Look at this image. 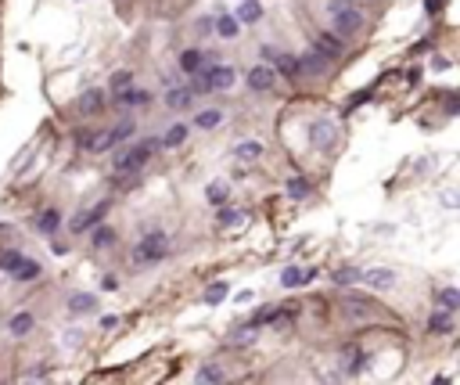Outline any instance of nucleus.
Masks as SVG:
<instances>
[{"label":"nucleus","instance_id":"nucleus-37","mask_svg":"<svg viewBox=\"0 0 460 385\" xmlns=\"http://www.w3.org/2000/svg\"><path fill=\"white\" fill-rule=\"evenodd\" d=\"M302 69H310V72H320V69H324V58H320V50H310V54H306Z\"/></svg>","mask_w":460,"mask_h":385},{"label":"nucleus","instance_id":"nucleus-21","mask_svg":"<svg viewBox=\"0 0 460 385\" xmlns=\"http://www.w3.org/2000/svg\"><path fill=\"white\" fill-rule=\"evenodd\" d=\"M263 8H259V0H245V4L238 8V22H259Z\"/></svg>","mask_w":460,"mask_h":385},{"label":"nucleus","instance_id":"nucleus-20","mask_svg":"<svg viewBox=\"0 0 460 385\" xmlns=\"http://www.w3.org/2000/svg\"><path fill=\"white\" fill-rule=\"evenodd\" d=\"M226 374H223V367L219 364H205L202 371H198V381H205V385H219Z\"/></svg>","mask_w":460,"mask_h":385},{"label":"nucleus","instance_id":"nucleus-1","mask_svg":"<svg viewBox=\"0 0 460 385\" xmlns=\"http://www.w3.org/2000/svg\"><path fill=\"white\" fill-rule=\"evenodd\" d=\"M169 256V238L162 231H148L133 249V266H155Z\"/></svg>","mask_w":460,"mask_h":385},{"label":"nucleus","instance_id":"nucleus-26","mask_svg":"<svg viewBox=\"0 0 460 385\" xmlns=\"http://www.w3.org/2000/svg\"><path fill=\"white\" fill-rule=\"evenodd\" d=\"M428 332H449V310H442V313H432L428 317Z\"/></svg>","mask_w":460,"mask_h":385},{"label":"nucleus","instance_id":"nucleus-18","mask_svg":"<svg viewBox=\"0 0 460 385\" xmlns=\"http://www.w3.org/2000/svg\"><path fill=\"white\" fill-rule=\"evenodd\" d=\"M80 104H83V112L97 116V112H101V104H104V94H101V90H87V94L80 97Z\"/></svg>","mask_w":460,"mask_h":385},{"label":"nucleus","instance_id":"nucleus-22","mask_svg":"<svg viewBox=\"0 0 460 385\" xmlns=\"http://www.w3.org/2000/svg\"><path fill=\"white\" fill-rule=\"evenodd\" d=\"M219 119H223V112L219 108H209V112H198V130H212V126H219Z\"/></svg>","mask_w":460,"mask_h":385},{"label":"nucleus","instance_id":"nucleus-2","mask_svg":"<svg viewBox=\"0 0 460 385\" xmlns=\"http://www.w3.org/2000/svg\"><path fill=\"white\" fill-rule=\"evenodd\" d=\"M155 148H158L155 141H141V144H133L130 151H119V155H115V173H119V177H130V173L144 170Z\"/></svg>","mask_w":460,"mask_h":385},{"label":"nucleus","instance_id":"nucleus-28","mask_svg":"<svg viewBox=\"0 0 460 385\" xmlns=\"http://www.w3.org/2000/svg\"><path fill=\"white\" fill-rule=\"evenodd\" d=\"M111 242H115V231H111L108 224H97V231H94V245L104 249V245H111Z\"/></svg>","mask_w":460,"mask_h":385},{"label":"nucleus","instance_id":"nucleus-14","mask_svg":"<svg viewBox=\"0 0 460 385\" xmlns=\"http://www.w3.org/2000/svg\"><path fill=\"white\" fill-rule=\"evenodd\" d=\"M263 155V144L259 141H241V144H234V158H241V162H252V158H259Z\"/></svg>","mask_w":460,"mask_h":385},{"label":"nucleus","instance_id":"nucleus-6","mask_svg":"<svg viewBox=\"0 0 460 385\" xmlns=\"http://www.w3.org/2000/svg\"><path fill=\"white\" fill-rule=\"evenodd\" d=\"M313 278H317V270H299V266H284V270H280V285H284V288L310 285Z\"/></svg>","mask_w":460,"mask_h":385},{"label":"nucleus","instance_id":"nucleus-25","mask_svg":"<svg viewBox=\"0 0 460 385\" xmlns=\"http://www.w3.org/2000/svg\"><path fill=\"white\" fill-rule=\"evenodd\" d=\"M184 137H187V126H180V123H177V126H172V130L162 137V144H165V148H180V144H184Z\"/></svg>","mask_w":460,"mask_h":385},{"label":"nucleus","instance_id":"nucleus-17","mask_svg":"<svg viewBox=\"0 0 460 385\" xmlns=\"http://www.w3.org/2000/svg\"><path fill=\"white\" fill-rule=\"evenodd\" d=\"M317 50L327 54V58H338V54H341V43H338L331 33H320V36H317Z\"/></svg>","mask_w":460,"mask_h":385},{"label":"nucleus","instance_id":"nucleus-39","mask_svg":"<svg viewBox=\"0 0 460 385\" xmlns=\"http://www.w3.org/2000/svg\"><path fill=\"white\" fill-rule=\"evenodd\" d=\"M341 8H353V0H327V11H341Z\"/></svg>","mask_w":460,"mask_h":385},{"label":"nucleus","instance_id":"nucleus-29","mask_svg":"<svg viewBox=\"0 0 460 385\" xmlns=\"http://www.w3.org/2000/svg\"><path fill=\"white\" fill-rule=\"evenodd\" d=\"M356 281H360V270H353V266H345V270L334 273V285H341V288L345 285H356Z\"/></svg>","mask_w":460,"mask_h":385},{"label":"nucleus","instance_id":"nucleus-11","mask_svg":"<svg viewBox=\"0 0 460 385\" xmlns=\"http://www.w3.org/2000/svg\"><path fill=\"white\" fill-rule=\"evenodd\" d=\"M58 227H62V212H58V209H43V216H40L36 231H40V234H54Z\"/></svg>","mask_w":460,"mask_h":385},{"label":"nucleus","instance_id":"nucleus-8","mask_svg":"<svg viewBox=\"0 0 460 385\" xmlns=\"http://www.w3.org/2000/svg\"><path fill=\"white\" fill-rule=\"evenodd\" d=\"M273 80H277V76H273L270 65H256V69L248 72V87H252V90H270Z\"/></svg>","mask_w":460,"mask_h":385},{"label":"nucleus","instance_id":"nucleus-35","mask_svg":"<svg viewBox=\"0 0 460 385\" xmlns=\"http://www.w3.org/2000/svg\"><path fill=\"white\" fill-rule=\"evenodd\" d=\"M219 209H223V205H219ZM241 219H245V216H241L238 209H223V212H219V224H223V227H230V224H241Z\"/></svg>","mask_w":460,"mask_h":385},{"label":"nucleus","instance_id":"nucleus-15","mask_svg":"<svg viewBox=\"0 0 460 385\" xmlns=\"http://www.w3.org/2000/svg\"><path fill=\"white\" fill-rule=\"evenodd\" d=\"M11 273H15V281H33V278H40V263H33V259L26 256V259H22Z\"/></svg>","mask_w":460,"mask_h":385},{"label":"nucleus","instance_id":"nucleus-3","mask_svg":"<svg viewBox=\"0 0 460 385\" xmlns=\"http://www.w3.org/2000/svg\"><path fill=\"white\" fill-rule=\"evenodd\" d=\"M360 281H363L367 288H374V292H388V288H395V270L374 266V270H363V273H360Z\"/></svg>","mask_w":460,"mask_h":385},{"label":"nucleus","instance_id":"nucleus-40","mask_svg":"<svg viewBox=\"0 0 460 385\" xmlns=\"http://www.w3.org/2000/svg\"><path fill=\"white\" fill-rule=\"evenodd\" d=\"M198 33H212V18H209V15L198 18Z\"/></svg>","mask_w":460,"mask_h":385},{"label":"nucleus","instance_id":"nucleus-38","mask_svg":"<svg viewBox=\"0 0 460 385\" xmlns=\"http://www.w3.org/2000/svg\"><path fill=\"white\" fill-rule=\"evenodd\" d=\"M130 80H133L130 72H115V76H111V94H119V90H126V87H130Z\"/></svg>","mask_w":460,"mask_h":385},{"label":"nucleus","instance_id":"nucleus-12","mask_svg":"<svg viewBox=\"0 0 460 385\" xmlns=\"http://www.w3.org/2000/svg\"><path fill=\"white\" fill-rule=\"evenodd\" d=\"M115 101H119V104H148L151 94H148V90H137V87H126V90L115 94Z\"/></svg>","mask_w":460,"mask_h":385},{"label":"nucleus","instance_id":"nucleus-36","mask_svg":"<svg viewBox=\"0 0 460 385\" xmlns=\"http://www.w3.org/2000/svg\"><path fill=\"white\" fill-rule=\"evenodd\" d=\"M130 134H133V119H123L119 126H115V130H111V137H115V144H119V141H126Z\"/></svg>","mask_w":460,"mask_h":385},{"label":"nucleus","instance_id":"nucleus-10","mask_svg":"<svg viewBox=\"0 0 460 385\" xmlns=\"http://www.w3.org/2000/svg\"><path fill=\"white\" fill-rule=\"evenodd\" d=\"M33 324H36V320H33V313H29V310H18V313L11 317V324H8V327H11V335H18V339H22V335H29V332H33Z\"/></svg>","mask_w":460,"mask_h":385},{"label":"nucleus","instance_id":"nucleus-7","mask_svg":"<svg viewBox=\"0 0 460 385\" xmlns=\"http://www.w3.org/2000/svg\"><path fill=\"white\" fill-rule=\"evenodd\" d=\"M104 212H108V202H101V205H97V209H90V212H80V216L72 219V231H76V234H83V231L97 227Z\"/></svg>","mask_w":460,"mask_h":385},{"label":"nucleus","instance_id":"nucleus-19","mask_svg":"<svg viewBox=\"0 0 460 385\" xmlns=\"http://www.w3.org/2000/svg\"><path fill=\"white\" fill-rule=\"evenodd\" d=\"M345 313H349V317H371L374 310H371V303H363L356 295H345Z\"/></svg>","mask_w":460,"mask_h":385},{"label":"nucleus","instance_id":"nucleus-13","mask_svg":"<svg viewBox=\"0 0 460 385\" xmlns=\"http://www.w3.org/2000/svg\"><path fill=\"white\" fill-rule=\"evenodd\" d=\"M191 97H195V94H191V87H172V90L165 94V104H169V108H187V104H191Z\"/></svg>","mask_w":460,"mask_h":385},{"label":"nucleus","instance_id":"nucleus-9","mask_svg":"<svg viewBox=\"0 0 460 385\" xmlns=\"http://www.w3.org/2000/svg\"><path fill=\"white\" fill-rule=\"evenodd\" d=\"M212 29H216L223 40H234V36L241 33V22H238V15H223L219 22H212Z\"/></svg>","mask_w":460,"mask_h":385},{"label":"nucleus","instance_id":"nucleus-33","mask_svg":"<svg viewBox=\"0 0 460 385\" xmlns=\"http://www.w3.org/2000/svg\"><path fill=\"white\" fill-rule=\"evenodd\" d=\"M439 303H442V306L453 313V310L460 306V292H456V288H446V292H439Z\"/></svg>","mask_w":460,"mask_h":385},{"label":"nucleus","instance_id":"nucleus-23","mask_svg":"<svg viewBox=\"0 0 460 385\" xmlns=\"http://www.w3.org/2000/svg\"><path fill=\"white\" fill-rule=\"evenodd\" d=\"M273 62H277V69H280L284 76H295V72H299V62L292 58V54H280V50H277V54H273Z\"/></svg>","mask_w":460,"mask_h":385},{"label":"nucleus","instance_id":"nucleus-34","mask_svg":"<svg viewBox=\"0 0 460 385\" xmlns=\"http://www.w3.org/2000/svg\"><path fill=\"white\" fill-rule=\"evenodd\" d=\"M223 295H226V285H223V281H216V285L205 292V303H209V306H216V303H223Z\"/></svg>","mask_w":460,"mask_h":385},{"label":"nucleus","instance_id":"nucleus-42","mask_svg":"<svg viewBox=\"0 0 460 385\" xmlns=\"http://www.w3.org/2000/svg\"><path fill=\"white\" fill-rule=\"evenodd\" d=\"M425 8H428V11H432V15H435V11H439V8H442V0H425Z\"/></svg>","mask_w":460,"mask_h":385},{"label":"nucleus","instance_id":"nucleus-27","mask_svg":"<svg viewBox=\"0 0 460 385\" xmlns=\"http://www.w3.org/2000/svg\"><path fill=\"white\" fill-rule=\"evenodd\" d=\"M111 148H115V137H111V130H104V134L90 137V151H111Z\"/></svg>","mask_w":460,"mask_h":385},{"label":"nucleus","instance_id":"nucleus-24","mask_svg":"<svg viewBox=\"0 0 460 385\" xmlns=\"http://www.w3.org/2000/svg\"><path fill=\"white\" fill-rule=\"evenodd\" d=\"M198 65H202V50H184L180 54V69L184 72H198Z\"/></svg>","mask_w":460,"mask_h":385},{"label":"nucleus","instance_id":"nucleus-4","mask_svg":"<svg viewBox=\"0 0 460 385\" xmlns=\"http://www.w3.org/2000/svg\"><path fill=\"white\" fill-rule=\"evenodd\" d=\"M334 141H338V134H334V123H327V119H317V123L310 126V144H313V148H320V151H331V148H334Z\"/></svg>","mask_w":460,"mask_h":385},{"label":"nucleus","instance_id":"nucleus-5","mask_svg":"<svg viewBox=\"0 0 460 385\" xmlns=\"http://www.w3.org/2000/svg\"><path fill=\"white\" fill-rule=\"evenodd\" d=\"M331 18H334V29H338L341 36H349V33H356V29L363 26V15H360L356 8H341V11H334Z\"/></svg>","mask_w":460,"mask_h":385},{"label":"nucleus","instance_id":"nucleus-32","mask_svg":"<svg viewBox=\"0 0 460 385\" xmlns=\"http://www.w3.org/2000/svg\"><path fill=\"white\" fill-rule=\"evenodd\" d=\"M209 202L212 205H226V184H219V180L209 184Z\"/></svg>","mask_w":460,"mask_h":385},{"label":"nucleus","instance_id":"nucleus-30","mask_svg":"<svg viewBox=\"0 0 460 385\" xmlns=\"http://www.w3.org/2000/svg\"><path fill=\"white\" fill-rule=\"evenodd\" d=\"M306 191H310V184H306L302 177H292V180H288V198H306Z\"/></svg>","mask_w":460,"mask_h":385},{"label":"nucleus","instance_id":"nucleus-41","mask_svg":"<svg viewBox=\"0 0 460 385\" xmlns=\"http://www.w3.org/2000/svg\"><path fill=\"white\" fill-rule=\"evenodd\" d=\"M101 288H104V292H115V288H119V281H115V278H104Z\"/></svg>","mask_w":460,"mask_h":385},{"label":"nucleus","instance_id":"nucleus-16","mask_svg":"<svg viewBox=\"0 0 460 385\" xmlns=\"http://www.w3.org/2000/svg\"><path fill=\"white\" fill-rule=\"evenodd\" d=\"M90 310H97V299H94V295L80 292V295L69 299V313H90Z\"/></svg>","mask_w":460,"mask_h":385},{"label":"nucleus","instance_id":"nucleus-31","mask_svg":"<svg viewBox=\"0 0 460 385\" xmlns=\"http://www.w3.org/2000/svg\"><path fill=\"white\" fill-rule=\"evenodd\" d=\"M22 259H26V256H22V252H15V249L0 252V270H15V266H18Z\"/></svg>","mask_w":460,"mask_h":385}]
</instances>
